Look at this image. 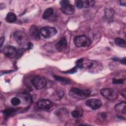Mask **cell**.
<instances>
[{
    "mask_svg": "<svg viewBox=\"0 0 126 126\" xmlns=\"http://www.w3.org/2000/svg\"><path fill=\"white\" fill-rule=\"evenodd\" d=\"M13 36L15 42L18 45L23 47H28L30 42L29 41L28 36L25 32L20 31H17L14 32Z\"/></svg>",
    "mask_w": 126,
    "mask_h": 126,
    "instance_id": "1",
    "label": "cell"
},
{
    "mask_svg": "<svg viewBox=\"0 0 126 126\" xmlns=\"http://www.w3.org/2000/svg\"><path fill=\"white\" fill-rule=\"evenodd\" d=\"M74 44L78 47H88L91 44V40L85 35L76 36L74 38Z\"/></svg>",
    "mask_w": 126,
    "mask_h": 126,
    "instance_id": "2",
    "label": "cell"
},
{
    "mask_svg": "<svg viewBox=\"0 0 126 126\" xmlns=\"http://www.w3.org/2000/svg\"><path fill=\"white\" fill-rule=\"evenodd\" d=\"M100 93L105 98L109 100H115L118 96L117 91L111 88H103L101 90Z\"/></svg>",
    "mask_w": 126,
    "mask_h": 126,
    "instance_id": "3",
    "label": "cell"
},
{
    "mask_svg": "<svg viewBox=\"0 0 126 126\" xmlns=\"http://www.w3.org/2000/svg\"><path fill=\"white\" fill-rule=\"evenodd\" d=\"M32 83L33 87L37 90H40L45 87L46 80L42 76L36 75L32 80Z\"/></svg>",
    "mask_w": 126,
    "mask_h": 126,
    "instance_id": "4",
    "label": "cell"
},
{
    "mask_svg": "<svg viewBox=\"0 0 126 126\" xmlns=\"http://www.w3.org/2000/svg\"><path fill=\"white\" fill-rule=\"evenodd\" d=\"M40 33L44 38H49L55 35L57 33V31L54 27H44L40 29Z\"/></svg>",
    "mask_w": 126,
    "mask_h": 126,
    "instance_id": "5",
    "label": "cell"
},
{
    "mask_svg": "<svg viewBox=\"0 0 126 126\" xmlns=\"http://www.w3.org/2000/svg\"><path fill=\"white\" fill-rule=\"evenodd\" d=\"M2 51L4 55L9 58H15L18 54L17 49L14 47L10 45L4 46Z\"/></svg>",
    "mask_w": 126,
    "mask_h": 126,
    "instance_id": "6",
    "label": "cell"
},
{
    "mask_svg": "<svg viewBox=\"0 0 126 126\" xmlns=\"http://www.w3.org/2000/svg\"><path fill=\"white\" fill-rule=\"evenodd\" d=\"M86 104L89 108L93 110H96L101 106L102 101L97 98H91L86 101Z\"/></svg>",
    "mask_w": 126,
    "mask_h": 126,
    "instance_id": "7",
    "label": "cell"
},
{
    "mask_svg": "<svg viewBox=\"0 0 126 126\" xmlns=\"http://www.w3.org/2000/svg\"><path fill=\"white\" fill-rule=\"evenodd\" d=\"M70 92L82 98H85L89 96L91 92L88 90H82L76 88H72L70 90Z\"/></svg>",
    "mask_w": 126,
    "mask_h": 126,
    "instance_id": "8",
    "label": "cell"
},
{
    "mask_svg": "<svg viewBox=\"0 0 126 126\" xmlns=\"http://www.w3.org/2000/svg\"><path fill=\"white\" fill-rule=\"evenodd\" d=\"M36 106L40 109L49 110L52 106V102L48 99H41L37 102Z\"/></svg>",
    "mask_w": 126,
    "mask_h": 126,
    "instance_id": "9",
    "label": "cell"
},
{
    "mask_svg": "<svg viewBox=\"0 0 126 126\" xmlns=\"http://www.w3.org/2000/svg\"><path fill=\"white\" fill-rule=\"evenodd\" d=\"M95 3L93 0H78L76 1V6L79 8H86L93 6Z\"/></svg>",
    "mask_w": 126,
    "mask_h": 126,
    "instance_id": "10",
    "label": "cell"
},
{
    "mask_svg": "<svg viewBox=\"0 0 126 126\" xmlns=\"http://www.w3.org/2000/svg\"><path fill=\"white\" fill-rule=\"evenodd\" d=\"M56 47L59 52L65 51L67 47V42L65 37H62L58 42L56 44Z\"/></svg>",
    "mask_w": 126,
    "mask_h": 126,
    "instance_id": "11",
    "label": "cell"
},
{
    "mask_svg": "<svg viewBox=\"0 0 126 126\" xmlns=\"http://www.w3.org/2000/svg\"><path fill=\"white\" fill-rule=\"evenodd\" d=\"M29 34L31 37L35 40H38L40 39V30L35 25H32L30 27Z\"/></svg>",
    "mask_w": 126,
    "mask_h": 126,
    "instance_id": "12",
    "label": "cell"
},
{
    "mask_svg": "<svg viewBox=\"0 0 126 126\" xmlns=\"http://www.w3.org/2000/svg\"><path fill=\"white\" fill-rule=\"evenodd\" d=\"M115 110L117 113L120 115L126 114V103L125 101L121 102L117 104L115 106Z\"/></svg>",
    "mask_w": 126,
    "mask_h": 126,
    "instance_id": "13",
    "label": "cell"
},
{
    "mask_svg": "<svg viewBox=\"0 0 126 126\" xmlns=\"http://www.w3.org/2000/svg\"><path fill=\"white\" fill-rule=\"evenodd\" d=\"M61 10L63 13L66 15H71L74 12V7L73 5L69 4L65 6L61 7Z\"/></svg>",
    "mask_w": 126,
    "mask_h": 126,
    "instance_id": "14",
    "label": "cell"
},
{
    "mask_svg": "<svg viewBox=\"0 0 126 126\" xmlns=\"http://www.w3.org/2000/svg\"><path fill=\"white\" fill-rule=\"evenodd\" d=\"M5 20L7 22L12 23L16 21L17 16L14 13L9 12L6 15Z\"/></svg>",
    "mask_w": 126,
    "mask_h": 126,
    "instance_id": "15",
    "label": "cell"
},
{
    "mask_svg": "<svg viewBox=\"0 0 126 126\" xmlns=\"http://www.w3.org/2000/svg\"><path fill=\"white\" fill-rule=\"evenodd\" d=\"M54 13V10L52 8H48L46 9L43 12L42 15V18L44 19H46L50 17Z\"/></svg>",
    "mask_w": 126,
    "mask_h": 126,
    "instance_id": "16",
    "label": "cell"
},
{
    "mask_svg": "<svg viewBox=\"0 0 126 126\" xmlns=\"http://www.w3.org/2000/svg\"><path fill=\"white\" fill-rule=\"evenodd\" d=\"M71 115L74 118H80L83 115V110L80 109H75L72 112Z\"/></svg>",
    "mask_w": 126,
    "mask_h": 126,
    "instance_id": "17",
    "label": "cell"
},
{
    "mask_svg": "<svg viewBox=\"0 0 126 126\" xmlns=\"http://www.w3.org/2000/svg\"><path fill=\"white\" fill-rule=\"evenodd\" d=\"M54 78L57 81L62 82L63 83L65 84H70L71 83V81L68 79L67 78L63 77L61 76H59L58 75H54Z\"/></svg>",
    "mask_w": 126,
    "mask_h": 126,
    "instance_id": "18",
    "label": "cell"
},
{
    "mask_svg": "<svg viewBox=\"0 0 126 126\" xmlns=\"http://www.w3.org/2000/svg\"><path fill=\"white\" fill-rule=\"evenodd\" d=\"M16 112V109L14 108H8L3 111V113L5 117H8L14 114Z\"/></svg>",
    "mask_w": 126,
    "mask_h": 126,
    "instance_id": "19",
    "label": "cell"
},
{
    "mask_svg": "<svg viewBox=\"0 0 126 126\" xmlns=\"http://www.w3.org/2000/svg\"><path fill=\"white\" fill-rule=\"evenodd\" d=\"M114 41L115 44L118 46L121 47H125L126 46V43L125 40L121 38H116L114 40Z\"/></svg>",
    "mask_w": 126,
    "mask_h": 126,
    "instance_id": "20",
    "label": "cell"
},
{
    "mask_svg": "<svg viewBox=\"0 0 126 126\" xmlns=\"http://www.w3.org/2000/svg\"><path fill=\"white\" fill-rule=\"evenodd\" d=\"M64 91L63 90H59V91H57L56 93H55V94H54L53 95H54V99H55V97H56L57 98H58V99H61V98H62L63 95H64Z\"/></svg>",
    "mask_w": 126,
    "mask_h": 126,
    "instance_id": "21",
    "label": "cell"
},
{
    "mask_svg": "<svg viewBox=\"0 0 126 126\" xmlns=\"http://www.w3.org/2000/svg\"><path fill=\"white\" fill-rule=\"evenodd\" d=\"M11 103L14 106H18L21 103V100L17 97H14L11 98Z\"/></svg>",
    "mask_w": 126,
    "mask_h": 126,
    "instance_id": "22",
    "label": "cell"
},
{
    "mask_svg": "<svg viewBox=\"0 0 126 126\" xmlns=\"http://www.w3.org/2000/svg\"><path fill=\"white\" fill-rule=\"evenodd\" d=\"M84 61L83 59H80L76 62V67L79 68H82L84 67V64L83 63Z\"/></svg>",
    "mask_w": 126,
    "mask_h": 126,
    "instance_id": "23",
    "label": "cell"
},
{
    "mask_svg": "<svg viewBox=\"0 0 126 126\" xmlns=\"http://www.w3.org/2000/svg\"><path fill=\"white\" fill-rule=\"evenodd\" d=\"M125 82V79H113V83L114 84H122Z\"/></svg>",
    "mask_w": 126,
    "mask_h": 126,
    "instance_id": "24",
    "label": "cell"
},
{
    "mask_svg": "<svg viewBox=\"0 0 126 126\" xmlns=\"http://www.w3.org/2000/svg\"><path fill=\"white\" fill-rule=\"evenodd\" d=\"M69 4H70L69 1L67 0H61L60 1V4L61 5V7L65 6Z\"/></svg>",
    "mask_w": 126,
    "mask_h": 126,
    "instance_id": "25",
    "label": "cell"
},
{
    "mask_svg": "<svg viewBox=\"0 0 126 126\" xmlns=\"http://www.w3.org/2000/svg\"><path fill=\"white\" fill-rule=\"evenodd\" d=\"M77 69V67L76 66H75L73 68H72V69H71L69 70H67L65 72H64V73H70V74L73 73H75V72H76Z\"/></svg>",
    "mask_w": 126,
    "mask_h": 126,
    "instance_id": "26",
    "label": "cell"
},
{
    "mask_svg": "<svg viewBox=\"0 0 126 126\" xmlns=\"http://www.w3.org/2000/svg\"><path fill=\"white\" fill-rule=\"evenodd\" d=\"M120 5H121L126 6V0H120Z\"/></svg>",
    "mask_w": 126,
    "mask_h": 126,
    "instance_id": "27",
    "label": "cell"
},
{
    "mask_svg": "<svg viewBox=\"0 0 126 126\" xmlns=\"http://www.w3.org/2000/svg\"><path fill=\"white\" fill-rule=\"evenodd\" d=\"M121 94L124 96V98H126V89L125 88H124V89H123L122 90Z\"/></svg>",
    "mask_w": 126,
    "mask_h": 126,
    "instance_id": "28",
    "label": "cell"
},
{
    "mask_svg": "<svg viewBox=\"0 0 126 126\" xmlns=\"http://www.w3.org/2000/svg\"><path fill=\"white\" fill-rule=\"evenodd\" d=\"M4 37H3V36H2V37H0V46H1V47H2V44H3V43L4 42Z\"/></svg>",
    "mask_w": 126,
    "mask_h": 126,
    "instance_id": "29",
    "label": "cell"
},
{
    "mask_svg": "<svg viewBox=\"0 0 126 126\" xmlns=\"http://www.w3.org/2000/svg\"><path fill=\"white\" fill-rule=\"evenodd\" d=\"M120 63H123L124 64H126V58L124 57V58H123L120 61Z\"/></svg>",
    "mask_w": 126,
    "mask_h": 126,
    "instance_id": "30",
    "label": "cell"
}]
</instances>
